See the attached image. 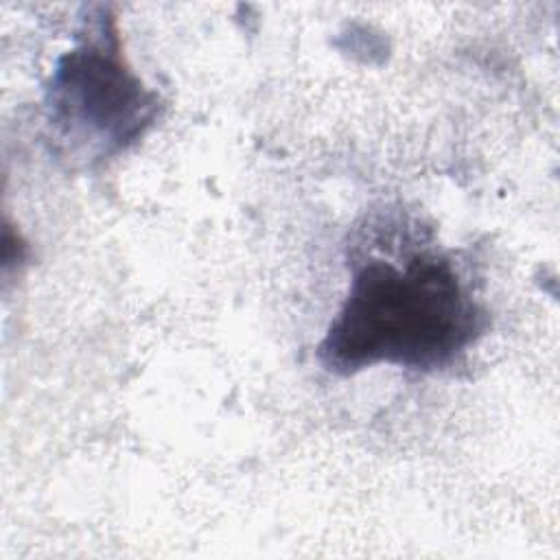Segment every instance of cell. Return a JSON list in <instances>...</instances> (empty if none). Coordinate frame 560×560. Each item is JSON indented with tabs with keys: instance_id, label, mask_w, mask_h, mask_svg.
Segmentation results:
<instances>
[{
	"instance_id": "1",
	"label": "cell",
	"mask_w": 560,
	"mask_h": 560,
	"mask_svg": "<svg viewBox=\"0 0 560 560\" xmlns=\"http://www.w3.org/2000/svg\"><path fill=\"white\" fill-rule=\"evenodd\" d=\"M488 326L490 315L455 254L407 238L398 247L385 243L352 254L350 284L317 359L337 376L383 363L442 372Z\"/></svg>"
},
{
	"instance_id": "2",
	"label": "cell",
	"mask_w": 560,
	"mask_h": 560,
	"mask_svg": "<svg viewBox=\"0 0 560 560\" xmlns=\"http://www.w3.org/2000/svg\"><path fill=\"white\" fill-rule=\"evenodd\" d=\"M44 105L48 127L70 158L98 164L125 153L153 127L162 98L131 70L118 22L101 7L57 59Z\"/></svg>"
}]
</instances>
